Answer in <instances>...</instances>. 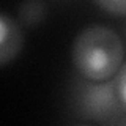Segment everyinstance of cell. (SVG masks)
I'll list each match as a JSON object with an SVG mask.
<instances>
[{"label": "cell", "instance_id": "1", "mask_svg": "<svg viewBox=\"0 0 126 126\" xmlns=\"http://www.w3.org/2000/svg\"><path fill=\"white\" fill-rule=\"evenodd\" d=\"M123 39L113 29L93 24L77 33L71 47V60L77 74L87 80L115 79L123 66Z\"/></svg>", "mask_w": 126, "mask_h": 126}, {"label": "cell", "instance_id": "2", "mask_svg": "<svg viewBox=\"0 0 126 126\" xmlns=\"http://www.w3.org/2000/svg\"><path fill=\"white\" fill-rule=\"evenodd\" d=\"M71 106L77 117L93 121H112L126 112L117 93L115 79L93 82L77 77L71 87Z\"/></svg>", "mask_w": 126, "mask_h": 126}, {"label": "cell", "instance_id": "3", "mask_svg": "<svg viewBox=\"0 0 126 126\" xmlns=\"http://www.w3.org/2000/svg\"><path fill=\"white\" fill-rule=\"evenodd\" d=\"M24 36L19 22L6 13L0 14V65L6 66L21 52Z\"/></svg>", "mask_w": 126, "mask_h": 126}, {"label": "cell", "instance_id": "4", "mask_svg": "<svg viewBox=\"0 0 126 126\" xmlns=\"http://www.w3.org/2000/svg\"><path fill=\"white\" fill-rule=\"evenodd\" d=\"M44 10L43 3H27L21 8V21L22 24H35L39 21Z\"/></svg>", "mask_w": 126, "mask_h": 126}, {"label": "cell", "instance_id": "5", "mask_svg": "<svg viewBox=\"0 0 126 126\" xmlns=\"http://www.w3.org/2000/svg\"><path fill=\"white\" fill-rule=\"evenodd\" d=\"M96 5L112 16L126 17V0H102L96 2Z\"/></svg>", "mask_w": 126, "mask_h": 126}, {"label": "cell", "instance_id": "6", "mask_svg": "<svg viewBox=\"0 0 126 126\" xmlns=\"http://www.w3.org/2000/svg\"><path fill=\"white\" fill-rule=\"evenodd\" d=\"M115 87H117V93L120 98L121 104L126 110V63H123V66L120 68L118 74L115 76Z\"/></svg>", "mask_w": 126, "mask_h": 126}, {"label": "cell", "instance_id": "7", "mask_svg": "<svg viewBox=\"0 0 126 126\" xmlns=\"http://www.w3.org/2000/svg\"><path fill=\"white\" fill-rule=\"evenodd\" d=\"M113 126H126V117H121L118 120H115V125Z\"/></svg>", "mask_w": 126, "mask_h": 126}, {"label": "cell", "instance_id": "8", "mask_svg": "<svg viewBox=\"0 0 126 126\" xmlns=\"http://www.w3.org/2000/svg\"><path fill=\"white\" fill-rule=\"evenodd\" d=\"M123 32H125V36H126V25H125V29H123Z\"/></svg>", "mask_w": 126, "mask_h": 126}, {"label": "cell", "instance_id": "9", "mask_svg": "<svg viewBox=\"0 0 126 126\" xmlns=\"http://www.w3.org/2000/svg\"><path fill=\"white\" fill-rule=\"evenodd\" d=\"M79 126H90V125H79Z\"/></svg>", "mask_w": 126, "mask_h": 126}]
</instances>
